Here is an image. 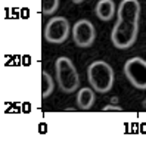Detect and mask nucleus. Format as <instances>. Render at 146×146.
I'll list each match as a JSON object with an SVG mask.
<instances>
[{
    "instance_id": "8",
    "label": "nucleus",
    "mask_w": 146,
    "mask_h": 146,
    "mask_svg": "<svg viewBox=\"0 0 146 146\" xmlns=\"http://www.w3.org/2000/svg\"><path fill=\"white\" fill-rule=\"evenodd\" d=\"M94 13L100 21L108 22L115 15V3L112 0H99L94 7Z\"/></svg>"
},
{
    "instance_id": "12",
    "label": "nucleus",
    "mask_w": 146,
    "mask_h": 146,
    "mask_svg": "<svg viewBox=\"0 0 146 146\" xmlns=\"http://www.w3.org/2000/svg\"><path fill=\"white\" fill-rule=\"evenodd\" d=\"M102 111L104 112H111V111H114V112H123V108L119 105H105L104 108H102Z\"/></svg>"
},
{
    "instance_id": "7",
    "label": "nucleus",
    "mask_w": 146,
    "mask_h": 146,
    "mask_svg": "<svg viewBox=\"0 0 146 146\" xmlns=\"http://www.w3.org/2000/svg\"><path fill=\"white\" fill-rule=\"evenodd\" d=\"M118 19L124 21H139L140 18V3L139 0H123L117 9Z\"/></svg>"
},
{
    "instance_id": "10",
    "label": "nucleus",
    "mask_w": 146,
    "mask_h": 146,
    "mask_svg": "<svg viewBox=\"0 0 146 146\" xmlns=\"http://www.w3.org/2000/svg\"><path fill=\"white\" fill-rule=\"evenodd\" d=\"M55 90V81H53V77L50 75L47 71H43L41 74V94L43 98H49L50 94L53 93Z\"/></svg>"
},
{
    "instance_id": "1",
    "label": "nucleus",
    "mask_w": 146,
    "mask_h": 146,
    "mask_svg": "<svg viewBox=\"0 0 146 146\" xmlns=\"http://www.w3.org/2000/svg\"><path fill=\"white\" fill-rule=\"evenodd\" d=\"M87 80L94 92L108 93L115 80L114 68L105 61H94L87 68Z\"/></svg>"
},
{
    "instance_id": "11",
    "label": "nucleus",
    "mask_w": 146,
    "mask_h": 146,
    "mask_svg": "<svg viewBox=\"0 0 146 146\" xmlns=\"http://www.w3.org/2000/svg\"><path fill=\"white\" fill-rule=\"evenodd\" d=\"M59 7V0H43V13L53 15Z\"/></svg>"
},
{
    "instance_id": "6",
    "label": "nucleus",
    "mask_w": 146,
    "mask_h": 146,
    "mask_svg": "<svg viewBox=\"0 0 146 146\" xmlns=\"http://www.w3.org/2000/svg\"><path fill=\"white\" fill-rule=\"evenodd\" d=\"M96 38V28L89 19H80L72 27V40L78 47H90Z\"/></svg>"
},
{
    "instance_id": "9",
    "label": "nucleus",
    "mask_w": 146,
    "mask_h": 146,
    "mask_svg": "<svg viewBox=\"0 0 146 146\" xmlns=\"http://www.w3.org/2000/svg\"><path fill=\"white\" fill-rule=\"evenodd\" d=\"M94 100H96L94 90L90 87H81L77 93V106L84 111H89L94 105Z\"/></svg>"
},
{
    "instance_id": "5",
    "label": "nucleus",
    "mask_w": 146,
    "mask_h": 146,
    "mask_svg": "<svg viewBox=\"0 0 146 146\" xmlns=\"http://www.w3.org/2000/svg\"><path fill=\"white\" fill-rule=\"evenodd\" d=\"M71 33V25L64 16H53L44 27V38L53 44H61L66 41Z\"/></svg>"
},
{
    "instance_id": "2",
    "label": "nucleus",
    "mask_w": 146,
    "mask_h": 146,
    "mask_svg": "<svg viewBox=\"0 0 146 146\" xmlns=\"http://www.w3.org/2000/svg\"><path fill=\"white\" fill-rule=\"evenodd\" d=\"M56 81L62 92L74 93L80 86V77L72 61L66 56H59L55 62Z\"/></svg>"
},
{
    "instance_id": "13",
    "label": "nucleus",
    "mask_w": 146,
    "mask_h": 146,
    "mask_svg": "<svg viewBox=\"0 0 146 146\" xmlns=\"http://www.w3.org/2000/svg\"><path fill=\"white\" fill-rule=\"evenodd\" d=\"M72 3H75V5H80V3H83V2H86V0H71Z\"/></svg>"
},
{
    "instance_id": "3",
    "label": "nucleus",
    "mask_w": 146,
    "mask_h": 146,
    "mask_svg": "<svg viewBox=\"0 0 146 146\" xmlns=\"http://www.w3.org/2000/svg\"><path fill=\"white\" fill-rule=\"evenodd\" d=\"M139 36V21L118 19L111 33V41L117 49H130Z\"/></svg>"
},
{
    "instance_id": "4",
    "label": "nucleus",
    "mask_w": 146,
    "mask_h": 146,
    "mask_svg": "<svg viewBox=\"0 0 146 146\" xmlns=\"http://www.w3.org/2000/svg\"><path fill=\"white\" fill-rule=\"evenodd\" d=\"M124 74L133 87L146 90V61L143 58L134 56L127 59L124 64Z\"/></svg>"
}]
</instances>
